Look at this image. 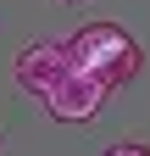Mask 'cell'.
<instances>
[{
	"label": "cell",
	"mask_w": 150,
	"mask_h": 156,
	"mask_svg": "<svg viewBox=\"0 0 150 156\" xmlns=\"http://www.w3.org/2000/svg\"><path fill=\"white\" fill-rule=\"evenodd\" d=\"M67 62L78 73H89V78H100L106 89H117V84H128V78L145 67V50L117 23H84L72 34V45H67Z\"/></svg>",
	"instance_id": "obj_1"
},
{
	"label": "cell",
	"mask_w": 150,
	"mask_h": 156,
	"mask_svg": "<svg viewBox=\"0 0 150 156\" xmlns=\"http://www.w3.org/2000/svg\"><path fill=\"white\" fill-rule=\"evenodd\" d=\"M106 95H111V89L100 84V78H89V73H78V67H67V73L39 95V101H45V112L56 117V123H89V117L106 106Z\"/></svg>",
	"instance_id": "obj_2"
},
{
	"label": "cell",
	"mask_w": 150,
	"mask_h": 156,
	"mask_svg": "<svg viewBox=\"0 0 150 156\" xmlns=\"http://www.w3.org/2000/svg\"><path fill=\"white\" fill-rule=\"evenodd\" d=\"M67 67H72V62H67V45H56V39H33V45H22V50H17L11 78H17V89L45 95V89H50Z\"/></svg>",
	"instance_id": "obj_3"
},
{
	"label": "cell",
	"mask_w": 150,
	"mask_h": 156,
	"mask_svg": "<svg viewBox=\"0 0 150 156\" xmlns=\"http://www.w3.org/2000/svg\"><path fill=\"white\" fill-rule=\"evenodd\" d=\"M106 156H150V145H134V140H128V145H111Z\"/></svg>",
	"instance_id": "obj_4"
}]
</instances>
